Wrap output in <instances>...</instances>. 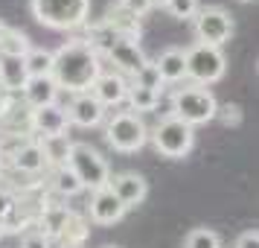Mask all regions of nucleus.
Returning <instances> with one entry per match:
<instances>
[{
  "instance_id": "6ab92c4d",
  "label": "nucleus",
  "mask_w": 259,
  "mask_h": 248,
  "mask_svg": "<svg viewBox=\"0 0 259 248\" xmlns=\"http://www.w3.org/2000/svg\"><path fill=\"white\" fill-rule=\"evenodd\" d=\"M70 207H67V204H59V201H56V204H44V207H41V213H38V231H41V234L44 236H50V239H56V236L61 234V228H64V222H67V219H70Z\"/></svg>"
},
{
  "instance_id": "5701e85b",
  "label": "nucleus",
  "mask_w": 259,
  "mask_h": 248,
  "mask_svg": "<svg viewBox=\"0 0 259 248\" xmlns=\"http://www.w3.org/2000/svg\"><path fill=\"white\" fill-rule=\"evenodd\" d=\"M53 190L59 193L61 199H73V196H79L84 187L79 184V178L70 172V166L64 164V166H56V169H53Z\"/></svg>"
},
{
  "instance_id": "f704fd0d",
  "label": "nucleus",
  "mask_w": 259,
  "mask_h": 248,
  "mask_svg": "<svg viewBox=\"0 0 259 248\" xmlns=\"http://www.w3.org/2000/svg\"><path fill=\"white\" fill-rule=\"evenodd\" d=\"M0 239H3V225H0Z\"/></svg>"
},
{
  "instance_id": "cd10ccee",
  "label": "nucleus",
  "mask_w": 259,
  "mask_h": 248,
  "mask_svg": "<svg viewBox=\"0 0 259 248\" xmlns=\"http://www.w3.org/2000/svg\"><path fill=\"white\" fill-rule=\"evenodd\" d=\"M163 9L172 18H178V21H192L201 6H198V0H166Z\"/></svg>"
},
{
  "instance_id": "bb28decb",
  "label": "nucleus",
  "mask_w": 259,
  "mask_h": 248,
  "mask_svg": "<svg viewBox=\"0 0 259 248\" xmlns=\"http://www.w3.org/2000/svg\"><path fill=\"white\" fill-rule=\"evenodd\" d=\"M134 85L149 88V91H154V94H160V91H163V79H160V73H157V67H154V61H146L140 70H137Z\"/></svg>"
},
{
  "instance_id": "7c9ffc66",
  "label": "nucleus",
  "mask_w": 259,
  "mask_h": 248,
  "mask_svg": "<svg viewBox=\"0 0 259 248\" xmlns=\"http://www.w3.org/2000/svg\"><path fill=\"white\" fill-rule=\"evenodd\" d=\"M215 117H222L224 126H239L242 123V108L239 105H224L215 111Z\"/></svg>"
},
{
  "instance_id": "473e14b6",
  "label": "nucleus",
  "mask_w": 259,
  "mask_h": 248,
  "mask_svg": "<svg viewBox=\"0 0 259 248\" xmlns=\"http://www.w3.org/2000/svg\"><path fill=\"white\" fill-rule=\"evenodd\" d=\"M15 207V199L6 193V190H0V225H3V219L9 216V210Z\"/></svg>"
},
{
  "instance_id": "393cba45",
  "label": "nucleus",
  "mask_w": 259,
  "mask_h": 248,
  "mask_svg": "<svg viewBox=\"0 0 259 248\" xmlns=\"http://www.w3.org/2000/svg\"><path fill=\"white\" fill-rule=\"evenodd\" d=\"M24 64H26V73L29 76H50V70H53V53L32 47L24 56Z\"/></svg>"
},
{
  "instance_id": "7ed1b4c3",
  "label": "nucleus",
  "mask_w": 259,
  "mask_h": 248,
  "mask_svg": "<svg viewBox=\"0 0 259 248\" xmlns=\"http://www.w3.org/2000/svg\"><path fill=\"white\" fill-rule=\"evenodd\" d=\"M35 21L50 29H76L88 24L91 0H29Z\"/></svg>"
},
{
  "instance_id": "1a4fd4ad",
  "label": "nucleus",
  "mask_w": 259,
  "mask_h": 248,
  "mask_svg": "<svg viewBox=\"0 0 259 248\" xmlns=\"http://www.w3.org/2000/svg\"><path fill=\"white\" fill-rule=\"evenodd\" d=\"M108 187H111V193L119 199V204L125 210L143 204L146 196H149V184H146V178L140 172H117V175L108 178Z\"/></svg>"
},
{
  "instance_id": "423d86ee",
  "label": "nucleus",
  "mask_w": 259,
  "mask_h": 248,
  "mask_svg": "<svg viewBox=\"0 0 259 248\" xmlns=\"http://www.w3.org/2000/svg\"><path fill=\"white\" fill-rule=\"evenodd\" d=\"M149 137H152L154 149L163 158H187L192 143H195V131H192V126L181 123L178 117H163Z\"/></svg>"
},
{
  "instance_id": "ddd939ff",
  "label": "nucleus",
  "mask_w": 259,
  "mask_h": 248,
  "mask_svg": "<svg viewBox=\"0 0 259 248\" xmlns=\"http://www.w3.org/2000/svg\"><path fill=\"white\" fill-rule=\"evenodd\" d=\"M67 126H70V120H67V108H61L59 102L32 111V134H38V137L64 134Z\"/></svg>"
},
{
  "instance_id": "0eeeda50",
  "label": "nucleus",
  "mask_w": 259,
  "mask_h": 248,
  "mask_svg": "<svg viewBox=\"0 0 259 248\" xmlns=\"http://www.w3.org/2000/svg\"><path fill=\"white\" fill-rule=\"evenodd\" d=\"M192 26H195V41L207 44V47L222 50V44H227L230 36H233V18L222 6H204V9H198L195 18H192Z\"/></svg>"
},
{
  "instance_id": "c85d7f7f",
  "label": "nucleus",
  "mask_w": 259,
  "mask_h": 248,
  "mask_svg": "<svg viewBox=\"0 0 259 248\" xmlns=\"http://www.w3.org/2000/svg\"><path fill=\"white\" fill-rule=\"evenodd\" d=\"M21 248H53V239L44 236L41 231H29V234H24V239H21Z\"/></svg>"
},
{
  "instance_id": "2eb2a0df",
  "label": "nucleus",
  "mask_w": 259,
  "mask_h": 248,
  "mask_svg": "<svg viewBox=\"0 0 259 248\" xmlns=\"http://www.w3.org/2000/svg\"><path fill=\"white\" fill-rule=\"evenodd\" d=\"M59 85L53 82V76H29L24 85V91H21V99H24V105L29 111H35V108H44V105H53L56 99H59Z\"/></svg>"
},
{
  "instance_id": "f257e3e1",
  "label": "nucleus",
  "mask_w": 259,
  "mask_h": 248,
  "mask_svg": "<svg viewBox=\"0 0 259 248\" xmlns=\"http://www.w3.org/2000/svg\"><path fill=\"white\" fill-rule=\"evenodd\" d=\"M99 73H102V56L88 38H70L53 53L50 76L59 85V91H67V94L91 91Z\"/></svg>"
},
{
  "instance_id": "4be33fe9",
  "label": "nucleus",
  "mask_w": 259,
  "mask_h": 248,
  "mask_svg": "<svg viewBox=\"0 0 259 248\" xmlns=\"http://www.w3.org/2000/svg\"><path fill=\"white\" fill-rule=\"evenodd\" d=\"M125 102L131 105L134 114H140V111H154L157 102H160V94H154L149 88H140V85L128 82V94H125Z\"/></svg>"
},
{
  "instance_id": "aec40b11",
  "label": "nucleus",
  "mask_w": 259,
  "mask_h": 248,
  "mask_svg": "<svg viewBox=\"0 0 259 248\" xmlns=\"http://www.w3.org/2000/svg\"><path fill=\"white\" fill-rule=\"evenodd\" d=\"M102 24L114 32L117 38H128V41H140V18H134L128 15L125 9H119V6H111V12Z\"/></svg>"
},
{
  "instance_id": "2f4dec72",
  "label": "nucleus",
  "mask_w": 259,
  "mask_h": 248,
  "mask_svg": "<svg viewBox=\"0 0 259 248\" xmlns=\"http://www.w3.org/2000/svg\"><path fill=\"white\" fill-rule=\"evenodd\" d=\"M236 248H259L256 228H253V231H245V234H239V239H236Z\"/></svg>"
},
{
  "instance_id": "c756f323",
  "label": "nucleus",
  "mask_w": 259,
  "mask_h": 248,
  "mask_svg": "<svg viewBox=\"0 0 259 248\" xmlns=\"http://www.w3.org/2000/svg\"><path fill=\"white\" fill-rule=\"evenodd\" d=\"M117 6H119V9H125L128 15H134V18H143V15L152 9V3H149V0H119Z\"/></svg>"
},
{
  "instance_id": "72a5a7b5",
  "label": "nucleus",
  "mask_w": 259,
  "mask_h": 248,
  "mask_svg": "<svg viewBox=\"0 0 259 248\" xmlns=\"http://www.w3.org/2000/svg\"><path fill=\"white\" fill-rule=\"evenodd\" d=\"M149 3H152V6H163L166 0H149Z\"/></svg>"
},
{
  "instance_id": "9b49d317",
  "label": "nucleus",
  "mask_w": 259,
  "mask_h": 248,
  "mask_svg": "<svg viewBox=\"0 0 259 248\" xmlns=\"http://www.w3.org/2000/svg\"><path fill=\"white\" fill-rule=\"evenodd\" d=\"M67 120L73 126H82V129H94L105 120V105L96 99L91 91H82V94H73V102L67 108Z\"/></svg>"
},
{
  "instance_id": "a878e982",
  "label": "nucleus",
  "mask_w": 259,
  "mask_h": 248,
  "mask_svg": "<svg viewBox=\"0 0 259 248\" xmlns=\"http://www.w3.org/2000/svg\"><path fill=\"white\" fill-rule=\"evenodd\" d=\"M184 248H222V239H219V234L210 231V228H195V231L187 234Z\"/></svg>"
},
{
  "instance_id": "20e7f679",
  "label": "nucleus",
  "mask_w": 259,
  "mask_h": 248,
  "mask_svg": "<svg viewBox=\"0 0 259 248\" xmlns=\"http://www.w3.org/2000/svg\"><path fill=\"white\" fill-rule=\"evenodd\" d=\"M105 140L111 149L122 155H131L149 143V126L134 111H117L105 126Z\"/></svg>"
},
{
  "instance_id": "39448f33",
  "label": "nucleus",
  "mask_w": 259,
  "mask_h": 248,
  "mask_svg": "<svg viewBox=\"0 0 259 248\" xmlns=\"http://www.w3.org/2000/svg\"><path fill=\"white\" fill-rule=\"evenodd\" d=\"M67 166L70 172L79 178V184L84 190H102L108 187V178H111V169H108V161L96 152L91 143H73L70 158H67Z\"/></svg>"
},
{
  "instance_id": "f03ea898",
  "label": "nucleus",
  "mask_w": 259,
  "mask_h": 248,
  "mask_svg": "<svg viewBox=\"0 0 259 248\" xmlns=\"http://www.w3.org/2000/svg\"><path fill=\"white\" fill-rule=\"evenodd\" d=\"M215 111H219V102L212 91L201 88V85H187V88H178L172 99H169V114L178 117L187 126H201V123H210L215 120Z\"/></svg>"
},
{
  "instance_id": "dca6fc26",
  "label": "nucleus",
  "mask_w": 259,
  "mask_h": 248,
  "mask_svg": "<svg viewBox=\"0 0 259 248\" xmlns=\"http://www.w3.org/2000/svg\"><path fill=\"white\" fill-rule=\"evenodd\" d=\"M6 164L12 166V169H18L21 175H38L41 169H44V152H41V146H38L35 137H29V140L18 149V152L6 161Z\"/></svg>"
},
{
  "instance_id": "6e6552de",
  "label": "nucleus",
  "mask_w": 259,
  "mask_h": 248,
  "mask_svg": "<svg viewBox=\"0 0 259 248\" xmlns=\"http://www.w3.org/2000/svg\"><path fill=\"white\" fill-rule=\"evenodd\" d=\"M187 53V76L195 85H212L219 82L227 70V61H224V53L219 47H207V44H192Z\"/></svg>"
},
{
  "instance_id": "f8f14e48",
  "label": "nucleus",
  "mask_w": 259,
  "mask_h": 248,
  "mask_svg": "<svg viewBox=\"0 0 259 248\" xmlns=\"http://www.w3.org/2000/svg\"><path fill=\"white\" fill-rule=\"evenodd\" d=\"M88 213L96 225H117L122 216H125V207L119 204V199L111 193V187L94 190L91 196V204H88Z\"/></svg>"
},
{
  "instance_id": "412c9836",
  "label": "nucleus",
  "mask_w": 259,
  "mask_h": 248,
  "mask_svg": "<svg viewBox=\"0 0 259 248\" xmlns=\"http://www.w3.org/2000/svg\"><path fill=\"white\" fill-rule=\"evenodd\" d=\"M41 152H44V164L50 166H64L67 158H70V149H73V140L67 134H53V137H35Z\"/></svg>"
},
{
  "instance_id": "b1692460",
  "label": "nucleus",
  "mask_w": 259,
  "mask_h": 248,
  "mask_svg": "<svg viewBox=\"0 0 259 248\" xmlns=\"http://www.w3.org/2000/svg\"><path fill=\"white\" fill-rule=\"evenodd\" d=\"M88 236V228H84V219L82 216H76V213H70V219L64 222V228H61V234L56 236L64 248H79L82 245V239Z\"/></svg>"
},
{
  "instance_id": "9d476101",
  "label": "nucleus",
  "mask_w": 259,
  "mask_h": 248,
  "mask_svg": "<svg viewBox=\"0 0 259 248\" xmlns=\"http://www.w3.org/2000/svg\"><path fill=\"white\" fill-rule=\"evenodd\" d=\"M105 56L114 61L117 73H122V76H137V70L149 61L146 53L140 50V44H137V41H128V38H117V41L105 50Z\"/></svg>"
},
{
  "instance_id": "f3484780",
  "label": "nucleus",
  "mask_w": 259,
  "mask_h": 248,
  "mask_svg": "<svg viewBox=\"0 0 259 248\" xmlns=\"http://www.w3.org/2000/svg\"><path fill=\"white\" fill-rule=\"evenodd\" d=\"M26 79H29V73H26L24 56H0V88L3 91L21 94Z\"/></svg>"
},
{
  "instance_id": "a211bd4d",
  "label": "nucleus",
  "mask_w": 259,
  "mask_h": 248,
  "mask_svg": "<svg viewBox=\"0 0 259 248\" xmlns=\"http://www.w3.org/2000/svg\"><path fill=\"white\" fill-rule=\"evenodd\" d=\"M154 67L160 73L163 85L166 82H181V79H187V53L178 50V47H169L154 59Z\"/></svg>"
},
{
  "instance_id": "4468645a",
  "label": "nucleus",
  "mask_w": 259,
  "mask_h": 248,
  "mask_svg": "<svg viewBox=\"0 0 259 248\" xmlns=\"http://www.w3.org/2000/svg\"><path fill=\"white\" fill-rule=\"evenodd\" d=\"M91 94H94L102 105H119V102H125V94H128V79H125L122 73L102 70L96 76V82L91 85Z\"/></svg>"
}]
</instances>
